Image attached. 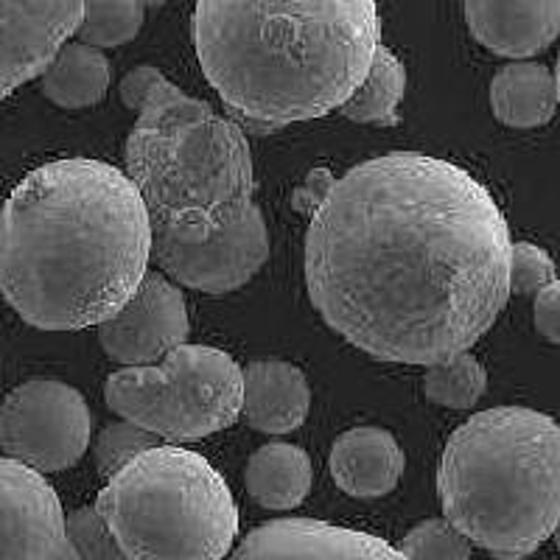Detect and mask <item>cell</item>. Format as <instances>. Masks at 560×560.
Segmentation results:
<instances>
[{"mask_svg": "<svg viewBox=\"0 0 560 560\" xmlns=\"http://www.w3.org/2000/svg\"><path fill=\"white\" fill-rule=\"evenodd\" d=\"M510 228L479 179L395 152L334 179L306 233V287L339 337L382 362L471 350L510 298Z\"/></svg>", "mask_w": 560, "mask_h": 560, "instance_id": "cell-1", "label": "cell"}, {"mask_svg": "<svg viewBox=\"0 0 560 560\" xmlns=\"http://www.w3.org/2000/svg\"><path fill=\"white\" fill-rule=\"evenodd\" d=\"M152 222L124 172L90 158L34 168L0 210V292L43 331L102 325L149 272Z\"/></svg>", "mask_w": 560, "mask_h": 560, "instance_id": "cell-2", "label": "cell"}, {"mask_svg": "<svg viewBox=\"0 0 560 560\" xmlns=\"http://www.w3.org/2000/svg\"><path fill=\"white\" fill-rule=\"evenodd\" d=\"M382 45L376 0H197L194 48L233 121L275 132L342 109Z\"/></svg>", "mask_w": 560, "mask_h": 560, "instance_id": "cell-3", "label": "cell"}, {"mask_svg": "<svg viewBox=\"0 0 560 560\" xmlns=\"http://www.w3.org/2000/svg\"><path fill=\"white\" fill-rule=\"evenodd\" d=\"M118 93L138 109L124 158L152 230L208 238L253 208V154L236 121L149 65L129 70Z\"/></svg>", "mask_w": 560, "mask_h": 560, "instance_id": "cell-4", "label": "cell"}, {"mask_svg": "<svg viewBox=\"0 0 560 560\" xmlns=\"http://www.w3.org/2000/svg\"><path fill=\"white\" fill-rule=\"evenodd\" d=\"M438 493L468 541L493 558H527L560 522V423L527 407L474 415L443 448Z\"/></svg>", "mask_w": 560, "mask_h": 560, "instance_id": "cell-5", "label": "cell"}, {"mask_svg": "<svg viewBox=\"0 0 560 560\" xmlns=\"http://www.w3.org/2000/svg\"><path fill=\"white\" fill-rule=\"evenodd\" d=\"M96 510L129 560H222L238 535L222 474L202 454L163 443L113 474Z\"/></svg>", "mask_w": 560, "mask_h": 560, "instance_id": "cell-6", "label": "cell"}, {"mask_svg": "<svg viewBox=\"0 0 560 560\" xmlns=\"http://www.w3.org/2000/svg\"><path fill=\"white\" fill-rule=\"evenodd\" d=\"M107 407L168 443L208 438L242 415V368L210 345L168 350L154 364L115 370L104 384Z\"/></svg>", "mask_w": 560, "mask_h": 560, "instance_id": "cell-7", "label": "cell"}, {"mask_svg": "<svg viewBox=\"0 0 560 560\" xmlns=\"http://www.w3.org/2000/svg\"><path fill=\"white\" fill-rule=\"evenodd\" d=\"M90 407L77 387L51 378L20 384L0 407V446L39 474L65 471L90 446Z\"/></svg>", "mask_w": 560, "mask_h": 560, "instance_id": "cell-8", "label": "cell"}, {"mask_svg": "<svg viewBox=\"0 0 560 560\" xmlns=\"http://www.w3.org/2000/svg\"><path fill=\"white\" fill-rule=\"evenodd\" d=\"M152 255L160 269L188 289L224 294L242 289L269 258L267 222L258 205L208 238H185L152 230Z\"/></svg>", "mask_w": 560, "mask_h": 560, "instance_id": "cell-9", "label": "cell"}, {"mask_svg": "<svg viewBox=\"0 0 560 560\" xmlns=\"http://www.w3.org/2000/svg\"><path fill=\"white\" fill-rule=\"evenodd\" d=\"M0 560H79L48 479L0 457Z\"/></svg>", "mask_w": 560, "mask_h": 560, "instance_id": "cell-10", "label": "cell"}, {"mask_svg": "<svg viewBox=\"0 0 560 560\" xmlns=\"http://www.w3.org/2000/svg\"><path fill=\"white\" fill-rule=\"evenodd\" d=\"M188 331L191 319L183 292L163 275L147 272L132 298L98 325V342L109 359L138 368L160 362L188 339Z\"/></svg>", "mask_w": 560, "mask_h": 560, "instance_id": "cell-11", "label": "cell"}, {"mask_svg": "<svg viewBox=\"0 0 560 560\" xmlns=\"http://www.w3.org/2000/svg\"><path fill=\"white\" fill-rule=\"evenodd\" d=\"M84 0H0V102L43 77L79 32Z\"/></svg>", "mask_w": 560, "mask_h": 560, "instance_id": "cell-12", "label": "cell"}, {"mask_svg": "<svg viewBox=\"0 0 560 560\" xmlns=\"http://www.w3.org/2000/svg\"><path fill=\"white\" fill-rule=\"evenodd\" d=\"M233 560H407L378 535L317 518H278L255 527Z\"/></svg>", "mask_w": 560, "mask_h": 560, "instance_id": "cell-13", "label": "cell"}, {"mask_svg": "<svg viewBox=\"0 0 560 560\" xmlns=\"http://www.w3.org/2000/svg\"><path fill=\"white\" fill-rule=\"evenodd\" d=\"M468 28L488 51L527 59L560 37V0H463Z\"/></svg>", "mask_w": 560, "mask_h": 560, "instance_id": "cell-14", "label": "cell"}, {"mask_svg": "<svg viewBox=\"0 0 560 560\" xmlns=\"http://www.w3.org/2000/svg\"><path fill=\"white\" fill-rule=\"evenodd\" d=\"M242 415L264 434H289L303 427L312 407L306 373L292 362L264 359L242 370Z\"/></svg>", "mask_w": 560, "mask_h": 560, "instance_id": "cell-15", "label": "cell"}, {"mask_svg": "<svg viewBox=\"0 0 560 560\" xmlns=\"http://www.w3.org/2000/svg\"><path fill=\"white\" fill-rule=\"evenodd\" d=\"M404 465V448L382 427H357L339 434L328 459L339 490L357 499L387 497L401 482Z\"/></svg>", "mask_w": 560, "mask_h": 560, "instance_id": "cell-16", "label": "cell"}, {"mask_svg": "<svg viewBox=\"0 0 560 560\" xmlns=\"http://www.w3.org/2000/svg\"><path fill=\"white\" fill-rule=\"evenodd\" d=\"M490 107L504 127L535 129L552 121L558 88L541 62H510L490 82Z\"/></svg>", "mask_w": 560, "mask_h": 560, "instance_id": "cell-17", "label": "cell"}, {"mask_svg": "<svg viewBox=\"0 0 560 560\" xmlns=\"http://www.w3.org/2000/svg\"><path fill=\"white\" fill-rule=\"evenodd\" d=\"M312 459L292 443H267L249 457L247 490L267 510L298 508L312 490Z\"/></svg>", "mask_w": 560, "mask_h": 560, "instance_id": "cell-18", "label": "cell"}, {"mask_svg": "<svg viewBox=\"0 0 560 560\" xmlns=\"http://www.w3.org/2000/svg\"><path fill=\"white\" fill-rule=\"evenodd\" d=\"M113 68L102 48L65 43L54 62L43 70V93L62 109H84L107 96Z\"/></svg>", "mask_w": 560, "mask_h": 560, "instance_id": "cell-19", "label": "cell"}, {"mask_svg": "<svg viewBox=\"0 0 560 560\" xmlns=\"http://www.w3.org/2000/svg\"><path fill=\"white\" fill-rule=\"evenodd\" d=\"M404 93H407V68L389 48L378 45L364 82L342 104V115L357 124L393 127L398 124V107L404 102Z\"/></svg>", "mask_w": 560, "mask_h": 560, "instance_id": "cell-20", "label": "cell"}, {"mask_svg": "<svg viewBox=\"0 0 560 560\" xmlns=\"http://www.w3.org/2000/svg\"><path fill=\"white\" fill-rule=\"evenodd\" d=\"M166 0H84L79 39L96 48H118L132 43L147 23L149 12Z\"/></svg>", "mask_w": 560, "mask_h": 560, "instance_id": "cell-21", "label": "cell"}, {"mask_svg": "<svg viewBox=\"0 0 560 560\" xmlns=\"http://www.w3.org/2000/svg\"><path fill=\"white\" fill-rule=\"evenodd\" d=\"M423 389L432 404L448 409H471L488 389V373L468 350L446 362L429 364Z\"/></svg>", "mask_w": 560, "mask_h": 560, "instance_id": "cell-22", "label": "cell"}, {"mask_svg": "<svg viewBox=\"0 0 560 560\" xmlns=\"http://www.w3.org/2000/svg\"><path fill=\"white\" fill-rule=\"evenodd\" d=\"M471 547L448 518H429L409 529L398 549L407 560H471Z\"/></svg>", "mask_w": 560, "mask_h": 560, "instance_id": "cell-23", "label": "cell"}, {"mask_svg": "<svg viewBox=\"0 0 560 560\" xmlns=\"http://www.w3.org/2000/svg\"><path fill=\"white\" fill-rule=\"evenodd\" d=\"M160 446V438L149 429L138 427L132 420H115L109 427L102 429L96 438V468L102 477H113L127 463H132L138 454L149 452V448Z\"/></svg>", "mask_w": 560, "mask_h": 560, "instance_id": "cell-24", "label": "cell"}, {"mask_svg": "<svg viewBox=\"0 0 560 560\" xmlns=\"http://www.w3.org/2000/svg\"><path fill=\"white\" fill-rule=\"evenodd\" d=\"M65 527H68V538L79 560H129L96 504L73 510L70 516H65Z\"/></svg>", "mask_w": 560, "mask_h": 560, "instance_id": "cell-25", "label": "cell"}, {"mask_svg": "<svg viewBox=\"0 0 560 560\" xmlns=\"http://www.w3.org/2000/svg\"><path fill=\"white\" fill-rule=\"evenodd\" d=\"M555 280V261L547 249L529 242H516L510 247V292L538 294Z\"/></svg>", "mask_w": 560, "mask_h": 560, "instance_id": "cell-26", "label": "cell"}, {"mask_svg": "<svg viewBox=\"0 0 560 560\" xmlns=\"http://www.w3.org/2000/svg\"><path fill=\"white\" fill-rule=\"evenodd\" d=\"M535 328H538L549 342L560 345V280L558 278L535 294Z\"/></svg>", "mask_w": 560, "mask_h": 560, "instance_id": "cell-27", "label": "cell"}, {"mask_svg": "<svg viewBox=\"0 0 560 560\" xmlns=\"http://www.w3.org/2000/svg\"><path fill=\"white\" fill-rule=\"evenodd\" d=\"M555 88H558V104H560V59H558V68H555Z\"/></svg>", "mask_w": 560, "mask_h": 560, "instance_id": "cell-28", "label": "cell"}, {"mask_svg": "<svg viewBox=\"0 0 560 560\" xmlns=\"http://www.w3.org/2000/svg\"><path fill=\"white\" fill-rule=\"evenodd\" d=\"M552 538H555V547L560 549V522L555 524V529H552Z\"/></svg>", "mask_w": 560, "mask_h": 560, "instance_id": "cell-29", "label": "cell"}, {"mask_svg": "<svg viewBox=\"0 0 560 560\" xmlns=\"http://www.w3.org/2000/svg\"><path fill=\"white\" fill-rule=\"evenodd\" d=\"M0 210H3V202H0Z\"/></svg>", "mask_w": 560, "mask_h": 560, "instance_id": "cell-30", "label": "cell"}]
</instances>
